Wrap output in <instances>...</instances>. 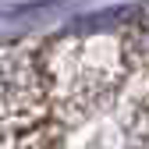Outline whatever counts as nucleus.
Instances as JSON below:
<instances>
[{
  "label": "nucleus",
  "instance_id": "1",
  "mask_svg": "<svg viewBox=\"0 0 149 149\" xmlns=\"http://www.w3.org/2000/svg\"><path fill=\"white\" fill-rule=\"evenodd\" d=\"M142 46L149 50V18H146V22H142Z\"/></svg>",
  "mask_w": 149,
  "mask_h": 149
}]
</instances>
